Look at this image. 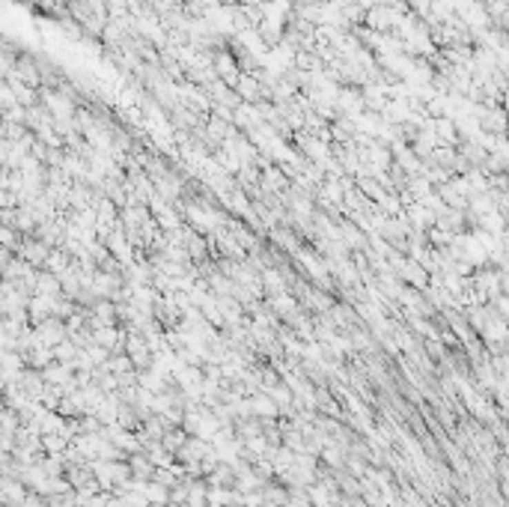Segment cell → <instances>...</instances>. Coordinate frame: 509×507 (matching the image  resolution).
<instances>
[{"label": "cell", "mask_w": 509, "mask_h": 507, "mask_svg": "<svg viewBox=\"0 0 509 507\" xmlns=\"http://www.w3.org/2000/svg\"><path fill=\"white\" fill-rule=\"evenodd\" d=\"M24 499H27V492H24V486L18 481H3V484H0V504L18 507V504H24Z\"/></svg>", "instance_id": "1"}]
</instances>
